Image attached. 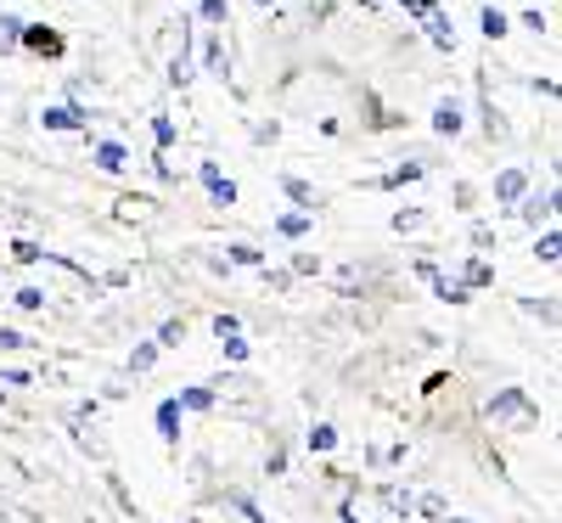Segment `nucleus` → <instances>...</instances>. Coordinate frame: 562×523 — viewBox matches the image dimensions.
<instances>
[{
  "label": "nucleus",
  "mask_w": 562,
  "mask_h": 523,
  "mask_svg": "<svg viewBox=\"0 0 562 523\" xmlns=\"http://www.w3.org/2000/svg\"><path fill=\"white\" fill-rule=\"evenodd\" d=\"M484 34L501 40V34H506V18H501V12H484Z\"/></svg>",
  "instance_id": "3"
},
{
  "label": "nucleus",
  "mask_w": 562,
  "mask_h": 523,
  "mask_svg": "<svg viewBox=\"0 0 562 523\" xmlns=\"http://www.w3.org/2000/svg\"><path fill=\"white\" fill-rule=\"evenodd\" d=\"M153 214H158V198H119L113 203V220L119 225H147Z\"/></svg>",
  "instance_id": "2"
},
{
  "label": "nucleus",
  "mask_w": 562,
  "mask_h": 523,
  "mask_svg": "<svg viewBox=\"0 0 562 523\" xmlns=\"http://www.w3.org/2000/svg\"><path fill=\"white\" fill-rule=\"evenodd\" d=\"M23 40V52L29 57H45V63H57V57H68V40H63V29H52V23H29V29H18Z\"/></svg>",
  "instance_id": "1"
},
{
  "label": "nucleus",
  "mask_w": 562,
  "mask_h": 523,
  "mask_svg": "<svg viewBox=\"0 0 562 523\" xmlns=\"http://www.w3.org/2000/svg\"><path fill=\"white\" fill-rule=\"evenodd\" d=\"M186 405H192V411H209L214 400H209V389H192V394H186Z\"/></svg>",
  "instance_id": "4"
}]
</instances>
